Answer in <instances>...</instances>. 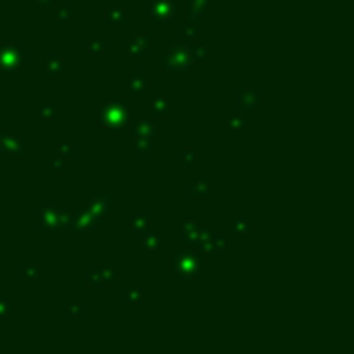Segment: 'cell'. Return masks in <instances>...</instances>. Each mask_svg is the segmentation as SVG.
<instances>
[{
  "label": "cell",
  "mask_w": 354,
  "mask_h": 354,
  "mask_svg": "<svg viewBox=\"0 0 354 354\" xmlns=\"http://www.w3.org/2000/svg\"><path fill=\"white\" fill-rule=\"evenodd\" d=\"M236 106L240 110H255V108H263V94L249 90V92H240L236 94Z\"/></svg>",
  "instance_id": "cell-1"
},
{
  "label": "cell",
  "mask_w": 354,
  "mask_h": 354,
  "mask_svg": "<svg viewBox=\"0 0 354 354\" xmlns=\"http://www.w3.org/2000/svg\"><path fill=\"white\" fill-rule=\"evenodd\" d=\"M226 245H228V238L224 236V234H215V232H209L207 234V238L203 240V249H205V253L207 255H219L224 249H226Z\"/></svg>",
  "instance_id": "cell-2"
},
{
  "label": "cell",
  "mask_w": 354,
  "mask_h": 354,
  "mask_svg": "<svg viewBox=\"0 0 354 354\" xmlns=\"http://www.w3.org/2000/svg\"><path fill=\"white\" fill-rule=\"evenodd\" d=\"M251 230H253V224L249 222L247 215H236V217H234L232 232H236V234H249Z\"/></svg>",
  "instance_id": "cell-3"
},
{
  "label": "cell",
  "mask_w": 354,
  "mask_h": 354,
  "mask_svg": "<svg viewBox=\"0 0 354 354\" xmlns=\"http://www.w3.org/2000/svg\"><path fill=\"white\" fill-rule=\"evenodd\" d=\"M245 126H247V120L242 116H228L226 118V128H230V130H242Z\"/></svg>",
  "instance_id": "cell-4"
},
{
  "label": "cell",
  "mask_w": 354,
  "mask_h": 354,
  "mask_svg": "<svg viewBox=\"0 0 354 354\" xmlns=\"http://www.w3.org/2000/svg\"><path fill=\"white\" fill-rule=\"evenodd\" d=\"M183 162L185 164H197V151L195 149H185L183 151Z\"/></svg>",
  "instance_id": "cell-5"
},
{
  "label": "cell",
  "mask_w": 354,
  "mask_h": 354,
  "mask_svg": "<svg viewBox=\"0 0 354 354\" xmlns=\"http://www.w3.org/2000/svg\"><path fill=\"white\" fill-rule=\"evenodd\" d=\"M193 193H209V183H207L205 179L197 181V183L193 185Z\"/></svg>",
  "instance_id": "cell-6"
}]
</instances>
